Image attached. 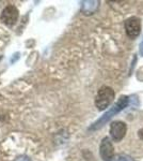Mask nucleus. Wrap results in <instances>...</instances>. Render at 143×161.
Wrapping results in <instances>:
<instances>
[{"mask_svg":"<svg viewBox=\"0 0 143 161\" xmlns=\"http://www.w3.org/2000/svg\"><path fill=\"white\" fill-rule=\"evenodd\" d=\"M110 137L113 142H120L125 137L127 133V125L122 120H115L111 123L109 128Z\"/></svg>","mask_w":143,"mask_h":161,"instance_id":"3","label":"nucleus"},{"mask_svg":"<svg viewBox=\"0 0 143 161\" xmlns=\"http://www.w3.org/2000/svg\"><path fill=\"white\" fill-rule=\"evenodd\" d=\"M138 136H139V139H141L143 141V128H141L139 131H138Z\"/></svg>","mask_w":143,"mask_h":161,"instance_id":"11","label":"nucleus"},{"mask_svg":"<svg viewBox=\"0 0 143 161\" xmlns=\"http://www.w3.org/2000/svg\"><path fill=\"white\" fill-rule=\"evenodd\" d=\"M139 53H140V55L143 57V38H142L141 42H140V45H139Z\"/></svg>","mask_w":143,"mask_h":161,"instance_id":"10","label":"nucleus"},{"mask_svg":"<svg viewBox=\"0 0 143 161\" xmlns=\"http://www.w3.org/2000/svg\"><path fill=\"white\" fill-rule=\"evenodd\" d=\"M2 22L6 25L12 26L17 22L18 19V10L15 6H7L2 10L1 16H0Z\"/></svg>","mask_w":143,"mask_h":161,"instance_id":"6","label":"nucleus"},{"mask_svg":"<svg viewBox=\"0 0 143 161\" xmlns=\"http://www.w3.org/2000/svg\"><path fill=\"white\" fill-rule=\"evenodd\" d=\"M100 155L103 161H111L113 159L114 155V147L109 137H104L100 145Z\"/></svg>","mask_w":143,"mask_h":161,"instance_id":"5","label":"nucleus"},{"mask_svg":"<svg viewBox=\"0 0 143 161\" xmlns=\"http://www.w3.org/2000/svg\"><path fill=\"white\" fill-rule=\"evenodd\" d=\"M141 19L139 17L131 16L127 19L124 23V28L127 37L130 39H136L141 32Z\"/></svg>","mask_w":143,"mask_h":161,"instance_id":"4","label":"nucleus"},{"mask_svg":"<svg viewBox=\"0 0 143 161\" xmlns=\"http://www.w3.org/2000/svg\"><path fill=\"white\" fill-rule=\"evenodd\" d=\"M114 98H115V92L112 88L109 86L100 87L95 97V106L98 108V111L107 110L114 101Z\"/></svg>","mask_w":143,"mask_h":161,"instance_id":"2","label":"nucleus"},{"mask_svg":"<svg viewBox=\"0 0 143 161\" xmlns=\"http://www.w3.org/2000/svg\"><path fill=\"white\" fill-rule=\"evenodd\" d=\"M98 7H100V1H81V10L87 15L95 13Z\"/></svg>","mask_w":143,"mask_h":161,"instance_id":"7","label":"nucleus"},{"mask_svg":"<svg viewBox=\"0 0 143 161\" xmlns=\"http://www.w3.org/2000/svg\"><path fill=\"white\" fill-rule=\"evenodd\" d=\"M129 105V97L128 96H121L119 98V100L116 101V103L113 106H111L109 110L101 116L100 118H98L97 120L94 121L91 127L89 128L90 131H95L98 129L103 128L106 124L108 123L110 119L113 118V116H115L116 114H119L120 112H122L123 110H125L127 106Z\"/></svg>","mask_w":143,"mask_h":161,"instance_id":"1","label":"nucleus"},{"mask_svg":"<svg viewBox=\"0 0 143 161\" xmlns=\"http://www.w3.org/2000/svg\"><path fill=\"white\" fill-rule=\"evenodd\" d=\"M15 161H32V160H31L29 157H27V156H20V157H18Z\"/></svg>","mask_w":143,"mask_h":161,"instance_id":"9","label":"nucleus"},{"mask_svg":"<svg viewBox=\"0 0 143 161\" xmlns=\"http://www.w3.org/2000/svg\"><path fill=\"white\" fill-rule=\"evenodd\" d=\"M111 161H135V160L126 155H116L114 156L113 159Z\"/></svg>","mask_w":143,"mask_h":161,"instance_id":"8","label":"nucleus"}]
</instances>
